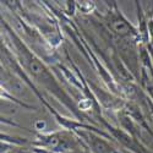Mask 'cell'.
I'll list each match as a JSON object with an SVG mask.
<instances>
[{
	"label": "cell",
	"mask_w": 153,
	"mask_h": 153,
	"mask_svg": "<svg viewBox=\"0 0 153 153\" xmlns=\"http://www.w3.org/2000/svg\"><path fill=\"white\" fill-rule=\"evenodd\" d=\"M107 23L109 28L120 37H127L134 33L132 26L126 21V19L115 9V11H110L107 17Z\"/></svg>",
	"instance_id": "6da1fadb"
},
{
	"label": "cell",
	"mask_w": 153,
	"mask_h": 153,
	"mask_svg": "<svg viewBox=\"0 0 153 153\" xmlns=\"http://www.w3.org/2000/svg\"><path fill=\"white\" fill-rule=\"evenodd\" d=\"M91 138L92 140H90V143L96 153H111V148L104 141H102V140L93 137V136Z\"/></svg>",
	"instance_id": "7a4b0ae2"
}]
</instances>
